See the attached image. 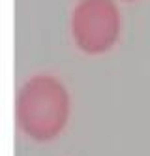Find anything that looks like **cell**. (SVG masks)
I'll return each instance as SVG.
<instances>
[{
  "instance_id": "cell-1",
  "label": "cell",
  "mask_w": 150,
  "mask_h": 156,
  "mask_svg": "<svg viewBox=\"0 0 150 156\" xmlns=\"http://www.w3.org/2000/svg\"><path fill=\"white\" fill-rule=\"evenodd\" d=\"M72 117V96L60 77L36 73L21 85L15 100L17 126L36 143H49L66 130Z\"/></svg>"
},
{
  "instance_id": "cell-3",
  "label": "cell",
  "mask_w": 150,
  "mask_h": 156,
  "mask_svg": "<svg viewBox=\"0 0 150 156\" xmlns=\"http://www.w3.org/2000/svg\"><path fill=\"white\" fill-rule=\"evenodd\" d=\"M122 2H139V0H122Z\"/></svg>"
},
{
  "instance_id": "cell-2",
  "label": "cell",
  "mask_w": 150,
  "mask_h": 156,
  "mask_svg": "<svg viewBox=\"0 0 150 156\" xmlns=\"http://www.w3.org/2000/svg\"><path fill=\"white\" fill-rule=\"evenodd\" d=\"M75 47L86 57L109 53L120 40L122 13L114 0H77L70 17Z\"/></svg>"
}]
</instances>
